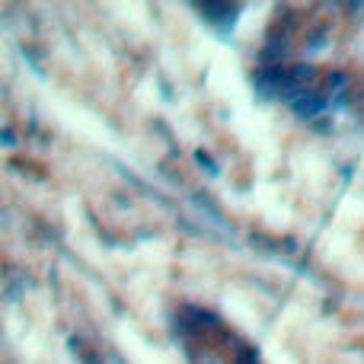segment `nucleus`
<instances>
[{"mask_svg": "<svg viewBox=\"0 0 364 364\" xmlns=\"http://www.w3.org/2000/svg\"><path fill=\"white\" fill-rule=\"evenodd\" d=\"M195 10L205 13L208 23H218L220 29H224V26H233V19H237L240 6H230V4H198Z\"/></svg>", "mask_w": 364, "mask_h": 364, "instance_id": "1", "label": "nucleus"}, {"mask_svg": "<svg viewBox=\"0 0 364 364\" xmlns=\"http://www.w3.org/2000/svg\"><path fill=\"white\" fill-rule=\"evenodd\" d=\"M291 109H294L301 119H316V115L326 109V96L323 93H316V90H310L307 96H301L297 102H291Z\"/></svg>", "mask_w": 364, "mask_h": 364, "instance_id": "2", "label": "nucleus"}]
</instances>
